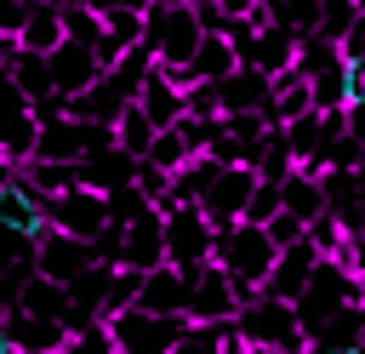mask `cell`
<instances>
[{
    "label": "cell",
    "instance_id": "6da1fadb",
    "mask_svg": "<svg viewBox=\"0 0 365 354\" xmlns=\"http://www.w3.org/2000/svg\"><path fill=\"white\" fill-rule=\"evenodd\" d=\"M211 257L234 274V285H240L245 297H257V291H262V280H268V268H274V257H279V246H274L268 223L240 217V223L217 228V251H211Z\"/></svg>",
    "mask_w": 365,
    "mask_h": 354
},
{
    "label": "cell",
    "instance_id": "7a4b0ae2",
    "mask_svg": "<svg viewBox=\"0 0 365 354\" xmlns=\"http://www.w3.org/2000/svg\"><path fill=\"white\" fill-rule=\"evenodd\" d=\"M234 331H240V343H262V348H279V354H308V331L297 320V303L268 297V291L240 303Z\"/></svg>",
    "mask_w": 365,
    "mask_h": 354
},
{
    "label": "cell",
    "instance_id": "3957f363",
    "mask_svg": "<svg viewBox=\"0 0 365 354\" xmlns=\"http://www.w3.org/2000/svg\"><path fill=\"white\" fill-rule=\"evenodd\" d=\"M200 40H205V23H200V6L194 0H171V6H148L143 11V46L165 69H182Z\"/></svg>",
    "mask_w": 365,
    "mask_h": 354
},
{
    "label": "cell",
    "instance_id": "277c9868",
    "mask_svg": "<svg viewBox=\"0 0 365 354\" xmlns=\"http://www.w3.org/2000/svg\"><path fill=\"white\" fill-rule=\"evenodd\" d=\"M348 303H365V280L342 263V257H319V268H314V280L302 285V297H297V320H302V331H319L336 308H348Z\"/></svg>",
    "mask_w": 365,
    "mask_h": 354
},
{
    "label": "cell",
    "instance_id": "5b68a950",
    "mask_svg": "<svg viewBox=\"0 0 365 354\" xmlns=\"http://www.w3.org/2000/svg\"><path fill=\"white\" fill-rule=\"evenodd\" d=\"M108 331H114L120 354H171L177 337L188 331V314H154L143 303H125L120 314H108Z\"/></svg>",
    "mask_w": 365,
    "mask_h": 354
},
{
    "label": "cell",
    "instance_id": "8992f818",
    "mask_svg": "<svg viewBox=\"0 0 365 354\" xmlns=\"http://www.w3.org/2000/svg\"><path fill=\"white\" fill-rule=\"evenodd\" d=\"M211 251H217V223L205 217V206L200 200H171L165 206V263L200 268V263H211Z\"/></svg>",
    "mask_w": 365,
    "mask_h": 354
},
{
    "label": "cell",
    "instance_id": "52a82bcc",
    "mask_svg": "<svg viewBox=\"0 0 365 354\" xmlns=\"http://www.w3.org/2000/svg\"><path fill=\"white\" fill-rule=\"evenodd\" d=\"M34 137H40V108L0 63V160H11V166L34 160Z\"/></svg>",
    "mask_w": 365,
    "mask_h": 354
},
{
    "label": "cell",
    "instance_id": "ba28073f",
    "mask_svg": "<svg viewBox=\"0 0 365 354\" xmlns=\"http://www.w3.org/2000/svg\"><path fill=\"white\" fill-rule=\"evenodd\" d=\"M46 223L51 228H68V234H80V240H97L114 217H108V194L103 188H86V183H68L63 194H51L46 200Z\"/></svg>",
    "mask_w": 365,
    "mask_h": 354
},
{
    "label": "cell",
    "instance_id": "9c48e42d",
    "mask_svg": "<svg viewBox=\"0 0 365 354\" xmlns=\"http://www.w3.org/2000/svg\"><path fill=\"white\" fill-rule=\"evenodd\" d=\"M240 303H245V291L234 285V274H228L217 257L194 268V285H188V320H211V325H228V320L240 314Z\"/></svg>",
    "mask_w": 365,
    "mask_h": 354
},
{
    "label": "cell",
    "instance_id": "30bf717a",
    "mask_svg": "<svg viewBox=\"0 0 365 354\" xmlns=\"http://www.w3.org/2000/svg\"><path fill=\"white\" fill-rule=\"evenodd\" d=\"M97 263V251H91V240H80V234H68V228H40L34 234V274H46V280H74V274H86Z\"/></svg>",
    "mask_w": 365,
    "mask_h": 354
},
{
    "label": "cell",
    "instance_id": "8fae6325",
    "mask_svg": "<svg viewBox=\"0 0 365 354\" xmlns=\"http://www.w3.org/2000/svg\"><path fill=\"white\" fill-rule=\"evenodd\" d=\"M257 166H222L217 177H211V188L200 194V206H205V217L217 223V228H228V223H240L245 217V206H251V188H257Z\"/></svg>",
    "mask_w": 365,
    "mask_h": 354
},
{
    "label": "cell",
    "instance_id": "7c38bea8",
    "mask_svg": "<svg viewBox=\"0 0 365 354\" xmlns=\"http://www.w3.org/2000/svg\"><path fill=\"white\" fill-rule=\"evenodd\" d=\"M154 263H165V206H148L131 223H120V268H154Z\"/></svg>",
    "mask_w": 365,
    "mask_h": 354
},
{
    "label": "cell",
    "instance_id": "4fadbf2b",
    "mask_svg": "<svg viewBox=\"0 0 365 354\" xmlns=\"http://www.w3.org/2000/svg\"><path fill=\"white\" fill-rule=\"evenodd\" d=\"M217 108L222 114H268L274 108V74H262L257 63H240L234 74L217 80Z\"/></svg>",
    "mask_w": 365,
    "mask_h": 354
},
{
    "label": "cell",
    "instance_id": "5bb4252c",
    "mask_svg": "<svg viewBox=\"0 0 365 354\" xmlns=\"http://www.w3.org/2000/svg\"><path fill=\"white\" fill-rule=\"evenodd\" d=\"M319 246L302 234V240H291V246H279V257H274V268H268V280H262V291L268 297H285V303H297L302 297V285L314 280V268H319Z\"/></svg>",
    "mask_w": 365,
    "mask_h": 354
},
{
    "label": "cell",
    "instance_id": "9a60e30c",
    "mask_svg": "<svg viewBox=\"0 0 365 354\" xmlns=\"http://www.w3.org/2000/svg\"><path fill=\"white\" fill-rule=\"evenodd\" d=\"M46 63H51V86H57V97H80V91H86V86L103 74L97 46L68 40V34H63V46H57V51H46Z\"/></svg>",
    "mask_w": 365,
    "mask_h": 354
},
{
    "label": "cell",
    "instance_id": "2e32d148",
    "mask_svg": "<svg viewBox=\"0 0 365 354\" xmlns=\"http://www.w3.org/2000/svg\"><path fill=\"white\" fill-rule=\"evenodd\" d=\"M6 337L17 354H57L68 343V320H51V314H29V308H6Z\"/></svg>",
    "mask_w": 365,
    "mask_h": 354
},
{
    "label": "cell",
    "instance_id": "e0dca14e",
    "mask_svg": "<svg viewBox=\"0 0 365 354\" xmlns=\"http://www.w3.org/2000/svg\"><path fill=\"white\" fill-rule=\"evenodd\" d=\"M188 285H194V268L154 263V268H143V291H137V303L154 308V314H188Z\"/></svg>",
    "mask_w": 365,
    "mask_h": 354
},
{
    "label": "cell",
    "instance_id": "ac0fdd59",
    "mask_svg": "<svg viewBox=\"0 0 365 354\" xmlns=\"http://www.w3.org/2000/svg\"><path fill=\"white\" fill-rule=\"evenodd\" d=\"M108 280H114V263H91L86 274L68 280V331L91 325V320H108Z\"/></svg>",
    "mask_w": 365,
    "mask_h": 354
},
{
    "label": "cell",
    "instance_id": "d6986e66",
    "mask_svg": "<svg viewBox=\"0 0 365 354\" xmlns=\"http://www.w3.org/2000/svg\"><path fill=\"white\" fill-rule=\"evenodd\" d=\"M297 46H302V34H297L291 23H279V17H262V23H257V40H251V57H245V63H257L262 74H285V69H297Z\"/></svg>",
    "mask_w": 365,
    "mask_h": 354
},
{
    "label": "cell",
    "instance_id": "ffe728a7",
    "mask_svg": "<svg viewBox=\"0 0 365 354\" xmlns=\"http://www.w3.org/2000/svg\"><path fill=\"white\" fill-rule=\"evenodd\" d=\"M137 103H143V114L154 120V126H177L182 114H188V86H177L160 63L143 74V86H137Z\"/></svg>",
    "mask_w": 365,
    "mask_h": 354
},
{
    "label": "cell",
    "instance_id": "44dd1931",
    "mask_svg": "<svg viewBox=\"0 0 365 354\" xmlns=\"http://www.w3.org/2000/svg\"><path fill=\"white\" fill-rule=\"evenodd\" d=\"M80 166V183L86 188H103V194H114L120 183H131L137 177V154H125L120 143H108V148H91L86 160H74Z\"/></svg>",
    "mask_w": 365,
    "mask_h": 354
},
{
    "label": "cell",
    "instance_id": "7402d4cb",
    "mask_svg": "<svg viewBox=\"0 0 365 354\" xmlns=\"http://www.w3.org/2000/svg\"><path fill=\"white\" fill-rule=\"evenodd\" d=\"M17 46L23 51H57L63 46V6L57 0H29L23 29H17Z\"/></svg>",
    "mask_w": 365,
    "mask_h": 354
},
{
    "label": "cell",
    "instance_id": "603a6c76",
    "mask_svg": "<svg viewBox=\"0 0 365 354\" xmlns=\"http://www.w3.org/2000/svg\"><path fill=\"white\" fill-rule=\"evenodd\" d=\"M354 343H365V303H348L319 331H308V354H331V348H354Z\"/></svg>",
    "mask_w": 365,
    "mask_h": 354
},
{
    "label": "cell",
    "instance_id": "cb8c5ba5",
    "mask_svg": "<svg viewBox=\"0 0 365 354\" xmlns=\"http://www.w3.org/2000/svg\"><path fill=\"white\" fill-rule=\"evenodd\" d=\"M6 74L29 91V103L40 108V103H51L57 97V86H51V63H46V51H23V46H11V57H6Z\"/></svg>",
    "mask_w": 365,
    "mask_h": 354
},
{
    "label": "cell",
    "instance_id": "d4e9b609",
    "mask_svg": "<svg viewBox=\"0 0 365 354\" xmlns=\"http://www.w3.org/2000/svg\"><path fill=\"white\" fill-rule=\"evenodd\" d=\"M234 69H240L234 40H228L222 29H205V40H200L194 57H188V74H194V80H222V74H234Z\"/></svg>",
    "mask_w": 365,
    "mask_h": 354
},
{
    "label": "cell",
    "instance_id": "484cf974",
    "mask_svg": "<svg viewBox=\"0 0 365 354\" xmlns=\"http://www.w3.org/2000/svg\"><path fill=\"white\" fill-rule=\"evenodd\" d=\"M308 91H314V108H348L354 103V74H348V57L336 51L331 63H319L308 74Z\"/></svg>",
    "mask_w": 365,
    "mask_h": 354
},
{
    "label": "cell",
    "instance_id": "4316f807",
    "mask_svg": "<svg viewBox=\"0 0 365 354\" xmlns=\"http://www.w3.org/2000/svg\"><path fill=\"white\" fill-rule=\"evenodd\" d=\"M17 308H29V314H51V320H68V285L63 280H46V274H23V285H17Z\"/></svg>",
    "mask_w": 365,
    "mask_h": 354
},
{
    "label": "cell",
    "instance_id": "83f0119b",
    "mask_svg": "<svg viewBox=\"0 0 365 354\" xmlns=\"http://www.w3.org/2000/svg\"><path fill=\"white\" fill-rule=\"evenodd\" d=\"M137 40H143V11H108V17H103V40H97L103 69H108V63H120Z\"/></svg>",
    "mask_w": 365,
    "mask_h": 354
},
{
    "label": "cell",
    "instance_id": "f1b7e54d",
    "mask_svg": "<svg viewBox=\"0 0 365 354\" xmlns=\"http://www.w3.org/2000/svg\"><path fill=\"white\" fill-rule=\"evenodd\" d=\"M279 131H285V143H291V160H297V166H314V154H319V131H325V114H319V108H302V114H291Z\"/></svg>",
    "mask_w": 365,
    "mask_h": 354
},
{
    "label": "cell",
    "instance_id": "f546056e",
    "mask_svg": "<svg viewBox=\"0 0 365 354\" xmlns=\"http://www.w3.org/2000/svg\"><path fill=\"white\" fill-rule=\"evenodd\" d=\"M154 131H160V126H154V120L143 114V103H125V108H120V120H114V143H120L125 154H137V160L148 154Z\"/></svg>",
    "mask_w": 365,
    "mask_h": 354
},
{
    "label": "cell",
    "instance_id": "4dcf8cb0",
    "mask_svg": "<svg viewBox=\"0 0 365 354\" xmlns=\"http://www.w3.org/2000/svg\"><path fill=\"white\" fill-rule=\"evenodd\" d=\"M188 154H194V148H188V137H182V126H160V131H154V143H148V154H143V160H154V166H160V171H177V166H182V160H188Z\"/></svg>",
    "mask_w": 365,
    "mask_h": 354
},
{
    "label": "cell",
    "instance_id": "1f68e13d",
    "mask_svg": "<svg viewBox=\"0 0 365 354\" xmlns=\"http://www.w3.org/2000/svg\"><path fill=\"white\" fill-rule=\"evenodd\" d=\"M57 354H120V343H114L108 320H91V325H74L68 343H63Z\"/></svg>",
    "mask_w": 365,
    "mask_h": 354
},
{
    "label": "cell",
    "instance_id": "d6a6232c",
    "mask_svg": "<svg viewBox=\"0 0 365 354\" xmlns=\"http://www.w3.org/2000/svg\"><path fill=\"white\" fill-rule=\"evenodd\" d=\"M354 17H359V0H319V34L325 40L342 46V34L354 29Z\"/></svg>",
    "mask_w": 365,
    "mask_h": 354
},
{
    "label": "cell",
    "instance_id": "836d02e7",
    "mask_svg": "<svg viewBox=\"0 0 365 354\" xmlns=\"http://www.w3.org/2000/svg\"><path fill=\"white\" fill-rule=\"evenodd\" d=\"M148 206H154V200L137 188V177H131V183H120V188L108 194V217H114V223H131V217H137V211H148Z\"/></svg>",
    "mask_w": 365,
    "mask_h": 354
},
{
    "label": "cell",
    "instance_id": "e575fe53",
    "mask_svg": "<svg viewBox=\"0 0 365 354\" xmlns=\"http://www.w3.org/2000/svg\"><path fill=\"white\" fill-rule=\"evenodd\" d=\"M279 23H291L297 34H319V0H279L274 6Z\"/></svg>",
    "mask_w": 365,
    "mask_h": 354
},
{
    "label": "cell",
    "instance_id": "d590c367",
    "mask_svg": "<svg viewBox=\"0 0 365 354\" xmlns=\"http://www.w3.org/2000/svg\"><path fill=\"white\" fill-rule=\"evenodd\" d=\"M279 211V177H257V188H251V206H245V217L251 223H268Z\"/></svg>",
    "mask_w": 365,
    "mask_h": 354
},
{
    "label": "cell",
    "instance_id": "8d00e7d4",
    "mask_svg": "<svg viewBox=\"0 0 365 354\" xmlns=\"http://www.w3.org/2000/svg\"><path fill=\"white\" fill-rule=\"evenodd\" d=\"M268 234H274V246H291V240H302V234H308V223H302L297 211H285V206H279V211L268 217Z\"/></svg>",
    "mask_w": 365,
    "mask_h": 354
},
{
    "label": "cell",
    "instance_id": "74e56055",
    "mask_svg": "<svg viewBox=\"0 0 365 354\" xmlns=\"http://www.w3.org/2000/svg\"><path fill=\"white\" fill-rule=\"evenodd\" d=\"M188 114H205V120L222 114V108H217V80H194V86H188Z\"/></svg>",
    "mask_w": 365,
    "mask_h": 354
},
{
    "label": "cell",
    "instance_id": "f35d334b",
    "mask_svg": "<svg viewBox=\"0 0 365 354\" xmlns=\"http://www.w3.org/2000/svg\"><path fill=\"white\" fill-rule=\"evenodd\" d=\"M342 57H348V63H354V57H365V11H359V17H354V29L342 34Z\"/></svg>",
    "mask_w": 365,
    "mask_h": 354
},
{
    "label": "cell",
    "instance_id": "ab89813d",
    "mask_svg": "<svg viewBox=\"0 0 365 354\" xmlns=\"http://www.w3.org/2000/svg\"><path fill=\"white\" fill-rule=\"evenodd\" d=\"M342 263H348V268L365 280V228H359V234H348V251H342Z\"/></svg>",
    "mask_w": 365,
    "mask_h": 354
},
{
    "label": "cell",
    "instance_id": "60d3db41",
    "mask_svg": "<svg viewBox=\"0 0 365 354\" xmlns=\"http://www.w3.org/2000/svg\"><path fill=\"white\" fill-rule=\"evenodd\" d=\"M217 11L222 17H251V11H268L262 0H217Z\"/></svg>",
    "mask_w": 365,
    "mask_h": 354
},
{
    "label": "cell",
    "instance_id": "b9f144b4",
    "mask_svg": "<svg viewBox=\"0 0 365 354\" xmlns=\"http://www.w3.org/2000/svg\"><path fill=\"white\" fill-rule=\"evenodd\" d=\"M86 6L103 11V17H108V11H148V0H86Z\"/></svg>",
    "mask_w": 365,
    "mask_h": 354
},
{
    "label": "cell",
    "instance_id": "7bdbcfd3",
    "mask_svg": "<svg viewBox=\"0 0 365 354\" xmlns=\"http://www.w3.org/2000/svg\"><path fill=\"white\" fill-rule=\"evenodd\" d=\"M348 131L365 143V97H354V103H348Z\"/></svg>",
    "mask_w": 365,
    "mask_h": 354
},
{
    "label": "cell",
    "instance_id": "ee69618b",
    "mask_svg": "<svg viewBox=\"0 0 365 354\" xmlns=\"http://www.w3.org/2000/svg\"><path fill=\"white\" fill-rule=\"evenodd\" d=\"M240 354H279V348H262V343H240Z\"/></svg>",
    "mask_w": 365,
    "mask_h": 354
},
{
    "label": "cell",
    "instance_id": "f6af8a7d",
    "mask_svg": "<svg viewBox=\"0 0 365 354\" xmlns=\"http://www.w3.org/2000/svg\"><path fill=\"white\" fill-rule=\"evenodd\" d=\"M0 354H17V348H11V337H6V320H0Z\"/></svg>",
    "mask_w": 365,
    "mask_h": 354
},
{
    "label": "cell",
    "instance_id": "bcb514c9",
    "mask_svg": "<svg viewBox=\"0 0 365 354\" xmlns=\"http://www.w3.org/2000/svg\"><path fill=\"white\" fill-rule=\"evenodd\" d=\"M331 354H365V343H354V348H331Z\"/></svg>",
    "mask_w": 365,
    "mask_h": 354
},
{
    "label": "cell",
    "instance_id": "7dc6e473",
    "mask_svg": "<svg viewBox=\"0 0 365 354\" xmlns=\"http://www.w3.org/2000/svg\"><path fill=\"white\" fill-rule=\"evenodd\" d=\"M262 6H268V17H274V6H279V0H262Z\"/></svg>",
    "mask_w": 365,
    "mask_h": 354
},
{
    "label": "cell",
    "instance_id": "c3c4849f",
    "mask_svg": "<svg viewBox=\"0 0 365 354\" xmlns=\"http://www.w3.org/2000/svg\"><path fill=\"white\" fill-rule=\"evenodd\" d=\"M194 6H217V0H194Z\"/></svg>",
    "mask_w": 365,
    "mask_h": 354
},
{
    "label": "cell",
    "instance_id": "681fc988",
    "mask_svg": "<svg viewBox=\"0 0 365 354\" xmlns=\"http://www.w3.org/2000/svg\"><path fill=\"white\" fill-rule=\"evenodd\" d=\"M148 6H171V0H148Z\"/></svg>",
    "mask_w": 365,
    "mask_h": 354
},
{
    "label": "cell",
    "instance_id": "f907efd6",
    "mask_svg": "<svg viewBox=\"0 0 365 354\" xmlns=\"http://www.w3.org/2000/svg\"><path fill=\"white\" fill-rule=\"evenodd\" d=\"M57 6H68V0H57Z\"/></svg>",
    "mask_w": 365,
    "mask_h": 354
}]
</instances>
